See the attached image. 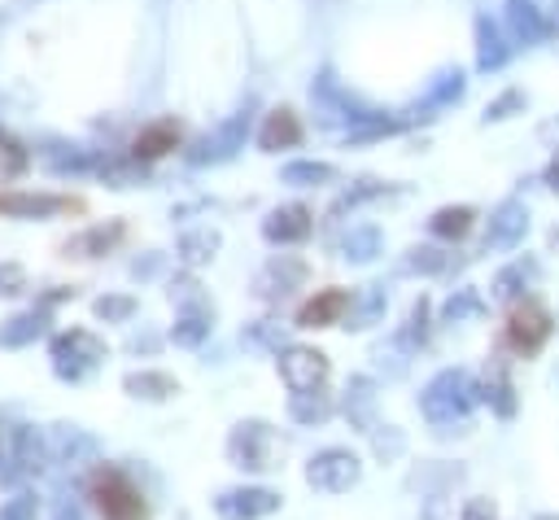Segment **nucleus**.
<instances>
[{
    "mask_svg": "<svg viewBox=\"0 0 559 520\" xmlns=\"http://www.w3.org/2000/svg\"><path fill=\"white\" fill-rule=\"evenodd\" d=\"M346 307H350V294H346V289H320L311 302H302L298 324H302V329H328V324L341 320Z\"/></svg>",
    "mask_w": 559,
    "mask_h": 520,
    "instance_id": "obj_3",
    "label": "nucleus"
},
{
    "mask_svg": "<svg viewBox=\"0 0 559 520\" xmlns=\"http://www.w3.org/2000/svg\"><path fill=\"white\" fill-rule=\"evenodd\" d=\"M27 503H14V507H5V511H0V520H27Z\"/></svg>",
    "mask_w": 559,
    "mask_h": 520,
    "instance_id": "obj_9",
    "label": "nucleus"
},
{
    "mask_svg": "<svg viewBox=\"0 0 559 520\" xmlns=\"http://www.w3.org/2000/svg\"><path fill=\"white\" fill-rule=\"evenodd\" d=\"M92 503L105 520H140L145 516V494L119 468H101L92 476Z\"/></svg>",
    "mask_w": 559,
    "mask_h": 520,
    "instance_id": "obj_1",
    "label": "nucleus"
},
{
    "mask_svg": "<svg viewBox=\"0 0 559 520\" xmlns=\"http://www.w3.org/2000/svg\"><path fill=\"white\" fill-rule=\"evenodd\" d=\"M298 136H302L298 119H294L289 110H275V119H271L266 132H262V145H266V149H275V145H294Z\"/></svg>",
    "mask_w": 559,
    "mask_h": 520,
    "instance_id": "obj_6",
    "label": "nucleus"
},
{
    "mask_svg": "<svg viewBox=\"0 0 559 520\" xmlns=\"http://www.w3.org/2000/svg\"><path fill=\"white\" fill-rule=\"evenodd\" d=\"M502 337H507V346L515 350V355H537L542 346H546V337H550V315H546V307L537 302V298H520L511 311H507V329H502Z\"/></svg>",
    "mask_w": 559,
    "mask_h": 520,
    "instance_id": "obj_2",
    "label": "nucleus"
},
{
    "mask_svg": "<svg viewBox=\"0 0 559 520\" xmlns=\"http://www.w3.org/2000/svg\"><path fill=\"white\" fill-rule=\"evenodd\" d=\"M62 206H75L79 201H62V197H23V193H0V214H49V210H62Z\"/></svg>",
    "mask_w": 559,
    "mask_h": 520,
    "instance_id": "obj_5",
    "label": "nucleus"
},
{
    "mask_svg": "<svg viewBox=\"0 0 559 520\" xmlns=\"http://www.w3.org/2000/svg\"><path fill=\"white\" fill-rule=\"evenodd\" d=\"M468 227H472V210H468V206H459V210H442V214H437V232H446V236H450V232H455V236H463Z\"/></svg>",
    "mask_w": 559,
    "mask_h": 520,
    "instance_id": "obj_8",
    "label": "nucleus"
},
{
    "mask_svg": "<svg viewBox=\"0 0 559 520\" xmlns=\"http://www.w3.org/2000/svg\"><path fill=\"white\" fill-rule=\"evenodd\" d=\"M27 166V153L10 140V136H0V179H5V175H18Z\"/></svg>",
    "mask_w": 559,
    "mask_h": 520,
    "instance_id": "obj_7",
    "label": "nucleus"
},
{
    "mask_svg": "<svg viewBox=\"0 0 559 520\" xmlns=\"http://www.w3.org/2000/svg\"><path fill=\"white\" fill-rule=\"evenodd\" d=\"M171 149H179V127H175V123H149V127L136 132V140H132V153L145 158V162H158V158H166Z\"/></svg>",
    "mask_w": 559,
    "mask_h": 520,
    "instance_id": "obj_4",
    "label": "nucleus"
}]
</instances>
